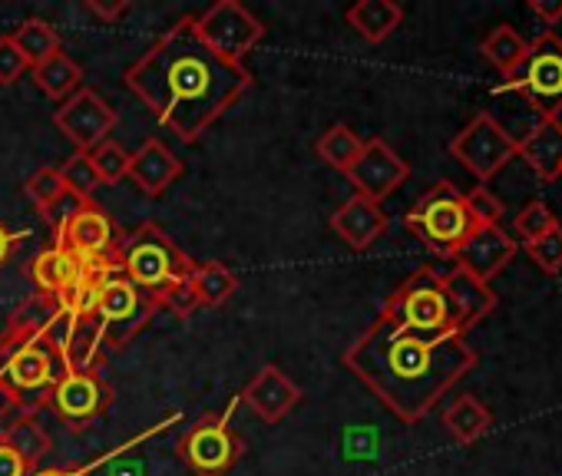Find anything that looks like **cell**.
I'll return each instance as SVG.
<instances>
[{
	"mask_svg": "<svg viewBox=\"0 0 562 476\" xmlns=\"http://www.w3.org/2000/svg\"><path fill=\"white\" fill-rule=\"evenodd\" d=\"M126 87L162 129L192 146L251 87V73L215 57L199 41L195 18H182L126 70Z\"/></svg>",
	"mask_w": 562,
	"mask_h": 476,
	"instance_id": "6da1fadb",
	"label": "cell"
},
{
	"mask_svg": "<svg viewBox=\"0 0 562 476\" xmlns=\"http://www.w3.org/2000/svg\"><path fill=\"white\" fill-rule=\"evenodd\" d=\"M341 364L404 423L424 420L437 400L476 367L467 335L420 338L378 315L368 331L348 344Z\"/></svg>",
	"mask_w": 562,
	"mask_h": 476,
	"instance_id": "7a4b0ae2",
	"label": "cell"
},
{
	"mask_svg": "<svg viewBox=\"0 0 562 476\" xmlns=\"http://www.w3.org/2000/svg\"><path fill=\"white\" fill-rule=\"evenodd\" d=\"M67 315L57 298L31 295L0 335V397L14 413H37L50 404L64 381L67 354Z\"/></svg>",
	"mask_w": 562,
	"mask_h": 476,
	"instance_id": "3957f363",
	"label": "cell"
},
{
	"mask_svg": "<svg viewBox=\"0 0 562 476\" xmlns=\"http://www.w3.org/2000/svg\"><path fill=\"white\" fill-rule=\"evenodd\" d=\"M116 259H120L123 279H130L149 298H159L166 288L186 282L195 269V262L156 222H143L136 231L123 235Z\"/></svg>",
	"mask_w": 562,
	"mask_h": 476,
	"instance_id": "277c9868",
	"label": "cell"
},
{
	"mask_svg": "<svg viewBox=\"0 0 562 476\" xmlns=\"http://www.w3.org/2000/svg\"><path fill=\"white\" fill-rule=\"evenodd\" d=\"M381 315L411 335L420 338H443V335H463L457 325V311L450 305V295L443 288V275L434 269H417L407 275L391 298L384 302Z\"/></svg>",
	"mask_w": 562,
	"mask_h": 476,
	"instance_id": "5b68a950",
	"label": "cell"
},
{
	"mask_svg": "<svg viewBox=\"0 0 562 476\" xmlns=\"http://www.w3.org/2000/svg\"><path fill=\"white\" fill-rule=\"evenodd\" d=\"M407 231H414L420 242L440 256V259H453L457 249L470 238V231L476 228L470 208H467V195L453 185V182H437L430 185L404 215Z\"/></svg>",
	"mask_w": 562,
	"mask_h": 476,
	"instance_id": "8992f818",
	"label": "cell"
},
{
	"mask_svg": "<svg viewBox=\"0 0 562 476\" xmlns=\"http://www.w3.org/2000/svg\"><path fill=\"white\" fill-rule=\"evenodd\" d=\"M499 93H513L539 120L562 113V37L546 31L526 44L519 67L503 80Z\"/></svg>",
	"mask_w": 562,
	"mask_h": 476,
	"instance_id": "52a82bcc",
	"label": "cell"
},
{
	"mask_svg": "<svg viewBox=\"0 0 562 476\" xmlns=\"http://www.w3.org/2000/svg\"><path fill=\"white\" fill-rule=\"evenodd\" d=\"M241 404V397H232V404L222 413L199 417L179 440V460L195 476H225L241 460V437L232 430V413Z\"/></svg>",
	"mask_w": 562,
	"mask_h": 476,
	"instance_id": "ba28073f",
	"label": "cell"
},
{
	"mask_svg": "<svg viewBox=\"0 0 562 476\" xmlns=\"http://www.w3.org/2000/svg\"><path fill=\"white\" fill-rule=\"evenodd\" d=\"M159 302L139 292L130 279L110 275L100 288L97 298V325L103 335V351H123L153 318H156Z\"/></svg>",
	"mask_w": 562,
	"mask_h": 476,
	"instance_id": "9c48e42d",
	"label": "cell"
},
{
	"mask_svg": "<svg viewBox=\"0 0 562 476\" xmlns=\"http://www.w3.org/2000/svg\"><path fill=\"white\" fill-rule=\"evenodd\" d=\"M450 156L467 172H473L480 182H490L493 175H499L519 156V146H516V139L509 136V129L493 113H476L450 139Z\"/></svg>",
	"mask_w": 562,
	"mask_h": 476,
	"instance_id": "30bf717a",
	"label": "cell"
},
{
	"mask_svg": "<svg viewBox=\"0 0 562 476\" xmlns=\"http://www.w3.org/2000/svg\"><path fill=\"white\" fill-rule=\"evenodd\" d=\"M195 34L215 57L241 64V57L265 37V27L238 0H218L195 18Z\"/></svg>",
	"mask_w": 562,
	"mask_h": 476,
	"instance_id": "8fae6325",
	"label": "cell"
},
{
	"mask_svg": "<svg viewBox=\"0 0 562 476\" xmlns=\"http://www.w3.org/2000/svg\"><path fill=\"white\" fill-rule=\"evenodd\" d=\"M116 120V110L90 87H80L54 110V126L77 146V152H90L93 146L110 139Z\"/></svg>",
	"mask_w": 562,
	"mask_h": 476,
	"instance_id": "7c38bea8",
	"label": "cell"
},
{
	"mask_svg": "<svg viewBox=\"0 0 562 476\" xmlns=\"http://www.w3.org/2000/svg\"><path fill=\"white\" fill-rule=\"evenodd\" d=\"M113 404V387L106 384V377L93 367V371H67L64 381L57 384L54 397H50V410L70 427V430H83L93 420H100Z\"/></svg>",
	"mask_w": 562,
	"mask_h": 476,
	"instance_id": "4fadbf2b",
	"label": "cell"
},
{
	"mask_svg": "<svg viewBox=\"0 0 562 476\" xmlns=\"http://www.w3.org/2000/svg\"><path fill=\"white\" fill-rule=\"evenodd\" d=\"M120 242H123L120 228L113 225L106 208L97 205L93 199H87L54 238V246L70 249L77 259H110L120 252Z\"/></svg>",
	"mask_w": 562,
	"mask_h": 476,
	"instance_id": "5bb4252c",
	"label": "cell"
},
{
	"mask_svg": "<svg viewBox=\"0 0 562 476\" xmlns=\"http://www.w3.org/2000/svg\"><path fill=\"white\" fill-rule=\"evenodd\" d=\"M355 185L358 195L371 199V202H384L391 192H397L407 175H411V166L384 143V139H364V149L358 156V162L345 172Z\"/></svg>",
	"mask_w": 562,
	"mask_h": 476,
	"instance_id": "9a60e30c",
	"label": "cell"
},
{
	"mask_svg": "<svg viewBox=\"0 0 562 476\" xmlns=\"http://www.w3.org/2000/svg\"><path fill=\"white\" fill-rule=\"evenodd\" d=\"M516 249H519L516 238L503 225H476L450 262H453V269L490 285L513 262Z\"/></svg>",
	"mask_w": 562,
	"mask_h": 476,
	"instance_id": "2e32d148",
	"label": "cell"
},
{
	"mask_svg": "<svg viewBox=\"0 0 562 476\" xmlns=\"http://www.w3.org/2000/svg\"><path fill=\"white\" fill-rule=\"evenodd\" d=\"M241 404H248L265 423H278L285 420L299 404H302V387L295 381L285 377L278 364H265L238 394Z\"/></svg>",
	"mask_w": 562,
	"mask_h": 476,
	"instance_id": "e0dca14e",
	"label": "cell"
},
{
	"mask_svg": "<svg viewBox=\"0 0 562 476\" xmlns=\"http://www.w3.org/2000/svg\"><path fill=\"white\" fill-rule=\"evenodd\" d=\"M331 228H335V235L341 238L348 249L364 252L387 231V212L381 208V202H371V199L355 192L331 215Z\"/></svg>",
	"mask_w": 562,
	"mask_h": 476,
	"instance_id": "ac0fdd59",
	"label": "cell"
},
{
	"mask_svg": "<svg viewBox=\"0 0 562 476\" xmlns=\"http://www.w3.org/2000/svg\"><path fill=\"white\" fill-rule=\"evenodd\" d=\"M179 175H182V159L156 136L146 139L136 152H130V179L146 195H162Z\"/></svg>",
	"mask_w": 562,
	"mask_h": 476,
	"instance_id": "d6986e66",
	"label": "cell"
},
{
	"mask_svg": "<svg viewBox=\"0 0 562 476\" xmlns=\"http://www.w3.org/2000/svg\"><path fill=\"white\" fill-rule=\"evenodd\" d=\"M519 159H522L542 182L562 179V123H559V116L539 120V123L519 139Z\"/></svg>",
	"mask_w": 562,
	"mask_h": 476,
	"instance_id": "ffe728a7",
	"label": "cell"
},
{
	"mask_svg": "<svg viewBox=\"0 0 562 476\" xmlns=\"http://www.w3.org/2000/svg\"><path fill=\"white\" fill-rule=\"evenodd\" d=\"M443 288L450 295V305L457 311V325H460L463 335L496 311V292L486 282H480V279H473V275H467L460 269L443 275Z\"/></svg>",
	"mask_w": 562,
	"mask_h": 476,
	"instance_id": "44dd1931",
	"label": "cell"
},
{
	"mask_svg": "<svg viewBox=\"0 0 562 476\" xmlns=\"http://www.w3.org/2000/svg\"><path fill=\"white\" fill-rule=\"evenodd\" d=\"M80 272H83V259H77L70 249L54 246V242L27 269L37 295H47V298H57L60 292H67L80 279Z\"/></svg>",
	"mask_w": 562,
	"mask_h": 476,
	"instance_id": "7402d4cb",
	"label": "cell"
},
{
	"mask_svg": "<svg viewBox=\"0 0 562 476\" xmlns=\"http://www.w3.org/2000/svg\"><path fill=\"white\" fill-rule=\"evenodd\" d=\"M345 21L368 41V44H384L401 24H404V8L394 0H361V4L348 8Z\"/></svg>",
	"mask_w": 562,
	"mask_h": 476,
	"instance_id": "603a6c76",
	"label": "cell"
},
{
	"mask_svg": "<svg viewBox=\"0 0 562 476\" xmlns=\"http://www.w3.org/2000/svg\"><path fill=\"white\" fill-rule=\"evenodd\" d=\"M0 440H4L11 450H18L34 469H37V463L47 456V450H50V437H47V430L41 427V420H37V413H14L4 427H0Z\"/></svg>",
	"mask_w": 562,
	"mask_h": 476,
	"instance_id": "cb8c5ba5",
	"label": "cell"
},
{
	"mask_svg": "<svg viewBox=\"0 0 562 476\" xmlns=\"http://www.w3.org/2000/svg\"><path fill=\"white\" fill-rule=\"evenodd\" d=\"M34 70V80H37V87L50 97V100H67V97H74L77 90H80V83H83V70H80V64L74 60V57H67L64 50H57L54 57H47L44 64H37V67H31Z\"/></svg>",
	"mask_w": 562,
	"mask_h": 476,
	"instance_id": "d4e9b609",
	"label": "cell"
},
{
	"mask_svg": "<svg viewBox=\"0 0 562 476\" xmlns=\"http://www.w3.org/2000/svg\"><path fill=\"white\" fill-rule=\"evenodd\" d=\"M490 423H493V413L483 407V400L480 397H473V394H463V397H457L447 410H443V427L453 433V440H460V443H476L486 430H490Z\"/></svg>",
	"mask_w": 562,
	"mask_h": 476,
	"instance_id": "484cf974",
	"label": "cell"
},
{
	"mask_svg": "<svg viewBox=\"0 0 562 476\" xmlns=\"http://www.w3.org/2000/svg\"><path fill=\"white\" fill-rule=\"evenodd\" d=\"M189 285L199 298V305L205 308H218L225 305L235 288H238V279L222 265V262H195L192 275H189Z\"/></svg>",
	"mask_w": 562,
	"mask_h": 476,
	"instance_id": "4316f807",
	"label": "cell"
},
{
	"mask_svg": "<svg viewBox=\"0 0 562 476\" xmlns=\"http://www.w3.org/2000/svg\"><path fill=\"white\" fill-rule=\"evenodd\" d=\"M361 149H364V139H361L351 126H345V123H335V126H331L328 133H322V139L315 143V152H318L331 169H338V172H348V169L358 162Z\"/></svg>",
	"mask_w": 562,
	"mask_h": 476,
	"instance_id": "83f0119b",
	"label": "cell"
},
{
	"mask_svg": "<svg viewBox=\"0 0 562 476\" xmlns=\"http://www.w3.org/2000/svg\"><path fill=\"white\" fill-rule=\"evenodd\" d=\"M526 44L529 41H522L509 24H499V27H493L486 37H483V44H480V54L503 73V80L519 67V60H522V54H526Z\"/></svg>",
	"mask_w": 562,
	"mask_h": 476,
	"instance_id": "f1b7e54d",
	"label": "cell"
},
{
	"mask_svg": "<svg viewBox=\"0 0 562 476\" xmlns=\"http://www.w3.org/2000/svg\"><path fill=\"white\" fill-rule=\"evenodd\" d=\"M11 37H14V44L21 47V54L27 57L31 67L44 64L47 57H54V54L60 50V34H57V27H50L44 18L24 21Z\"/></svg>",
	"mask_w": 562,
	"mask_h": 476,
	"instance_id": "f546056e",
	"label": "cell"
},
{
	"mask_svg": "<svg viewBox=\"0 0 562 476\" xmlns=\"http://www.w3.org/2000/svg\"><path fill=\"white\" fill-rule=\"evenodd\" d=\"M559 225L555 212L542 202V199H532L529 205H522L513 218V231H516V246H529L536 238H542L546 231H552Z\"/></svg>",
	"mask_w": 562,
	"mask_h": 476,
	"instance_id": "4dcf8cb0",
	"label": "cell"
},
{
	"mask_svg": "<svg viewBox=\"0 0 562 476\" xmlns=\"http://www.w3.org/2000/svg\"><path fill=\"white\" fill-rule=\"evenodd\" d=\"M87 156H90V162H93V169H97L100 185H116L120 179L130 175V152H126L123 143H116L113 136L103 139L100 146H93Z\"/></svg>",
	"mask_w": 562,
	"mask_h": 476,
	"instance_id": "1f68e13d",
	"label": "cell"
},
{
	"mask_svg": "<svg viewBox=\"0 0 562 476\" xmlns=\"http://www.w3.org/2000/svg\"><path fill=\"white\" fill-rule=\"evenodd\" d=\"M24 192H27V199L37 205V212H47V208H50L57 199H64L70 189H67V182H64L60 169L44 166V169H37V172L24 182Z\"/></svg>",
	"mask_w": 562,
	"mask_h": 476,
	"instance_id": "d6a6232c",
	"label": "cell"
},
{
	"mask_svg": "<svg viewBox=\"0 0 562 476\" xmlns=\"http://www.w3.org/2000/svg\"><path fill=\"white\" fill-rule=\"evenodd\" d=\"M60 175H64L67 189H70L74 195H80V199H93V192H97V185H100L97 169H93V162H90L87 152H74V156L60 166Z\"/></svg>",
	"mask_w": 562,
	"mask_h": 476,
	"instance_id": "836d02e7",
	"label": "cell"
},
{
	"mask_svg": "<svg viewBox=\"0 0 562 476\" xmlns=\"http://www.w3.org/2000/svg\"><path fill=\"white\" fill-rule=\"evenodd\" d=\"M529 259L539 265V272L546 275H559L562 272V225H555L552 231H546L542 238L526 246Z\"/></svg>",
	"mask_w": 562,
	"mask_h": 476,
	"instance_id": "e575fe53",
	"label": "cell"
},
{
	"mask_svg": "<svg viewBox=\"0 0 562 476\" xmlns=\"http://www.w3.org/2000/svg\"><path fill=\"white\" fill-rule=\"evenodd\" d=\"M467 195V208L473 215L476 225H499L503 222V202L486 189V185H476L473 192H463Z\"/></svg>",
	"mask_w": 562,
	"mask_h": 476,
	"instance_id": "d590c367",
	"label": "cell"
},
{
	"mask_svg": "<svg viewBox=\"0 0 562 476\" xmlns=\"http://www.w3.org/2000/svg\"><path fill=\"white\" fill-rule=\"evenodd\" d=\"M31 70V64H27V57L21 54V47L14 44V37L11 34H4L0 37V83H18L24 73Z\"/></svg>",
	"mask_w": 562,
	"mask_h": 476,
	"instance_id": "8d00e7d4",
	"label": "cell"
},
{
	"mask_svg": "<svg viewBox=\"0 0 562 476\" xmlns=\"http://www.w3.org/2000/svg\"><path fill=\"white\" fill-rule=\"evenodd\" d=\"M156 302H159V308H162V311H172L176 318H189V315L199 308V298H195V292H192L189 279H186V282H179V285H172V288H166Z\"/></svg>",
	"mask_w": 562,
	"mask_h": 476,
	"instance_id": "74e56055",
	"label": "cell"
},
{
	"mask_svg": "<svg viewBox=\"0 0 562 476\" xmlns=\"http://www.w3.org/2000/svg\"><path fill=\"white\" fill-rule=\"evenodd\" d=\"M31 473H34V466L18 450H11L4 440H0V476H31Z\"/></svg>",
	"mask_w": 562,
	"mask_h": 476,
	"instance_id": "f35d334b",
	"label": "cell"
},
{
	"mask_svg": "<svg viewBox=\"0 0 562 476\" xmlns=\"http://www.w3.org/2000/svg\"><path fill=\"white\" fill-rule=\"evenodd\" d=\"M87 11H93L100 21L113 24V21H120L130 11V0H113V4H103V0H87Z\"/></svg>",
	"mask_w": 562,
	"mask_h": 476,
	"instance_id": "ab89813d",
	"label": "cell"
},
{
	"mask_svg": "<svg viewBox=\"0 0 562 476\" xmlns=\"http://www.w3.org/2000/svg\"><path fill=\"white\" fill-rule=\"evenodd\" d=\"M24 238H27V231H11L4 222H0V269H4V265L11 262L14 249L24 242Z\"/></svg>",
	"mask_w": 562,
	"mask_h": 476,
	"instance_id": "60d3db41",
	"label": "cell"
},
{
	"mask_svg": "<svg viewBox=\"0 0 562 476\" xmlns=\"http://www.w3.org/2000/svg\"><path fill=\"white\" fill-rule=\"evenodd\" d=\"M529 11L546 24V27H555L562 21V0H532Z\"/></svg>",
	"mask_w": 562,
	"mask_h": 476,
	"instance_id": "b9f144b4",
	"label": "cell"
},
{
	"mask_svg": "<svg viewBox=\"0 0 562 476\" xmlns=\"http://www.w3.org/2000/svg\"><path fill=\"white\" fill-rule=\"evenodd\" d=\"M106 476H143V466L133 460V463H126V466H113Z\"/></svg>",
	"mask_w": 562,
	"mask_h": 476,
	"instance_id": "7bdbcfd3",
	"label": "cell"
},
{
	"mask_svg": "<svg viewBox=\"0 0 562 476\" xmlns=\"http://www.w3.org/2000/svg\"><path fill=\"white\" fill-rule=\"evenodd\" d=\"M97 473V463L90 460L87 466H64V476H93Z\"/></svg>",
	"mask_w": 562,
	"mask_h": 476,
	"instance_id": "ee69618b",
	"label": "cell"
},
{
	"mask_svg": "<svg viewBox=\"0 0 562 476\" xmlns=\"http://www.w3.org/2000/svg\"><path fill=\"white\" fill-rule=\"evenodd\" d=\"M14 417V410H11V404L4 400V397H0V427H4L8 420Z\"/></svg>",
	"mask_w": 562,
	"mask_h": 476,
	"instance_id": "f6af8a7d",
	"label": "cell"
},
{
	"mask_svg": "<svg viewBox=\"0 0 562 476\" xmlns=\"http://www.w3.org/2000/svg\"><path fill=\"white\" fill-rule=\"evenodd\" d=\"M31 476H64V466H44V469H34Z\"/></svg>",
	"mask_w": 562,
	"mask_h": 476,
	"instance_id": "bcb514c9",
	"label": "cell"
}]
</instances>
